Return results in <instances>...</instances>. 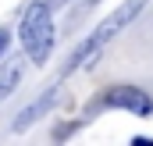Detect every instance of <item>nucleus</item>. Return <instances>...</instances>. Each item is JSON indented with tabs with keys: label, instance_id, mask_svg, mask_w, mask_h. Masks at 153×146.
Instances as JSON below:
<instances>
[{
	"label": "nucleus",
	"instance_id": "obj_1",
	"mask_svg": "<svg viewBox=\"0 0 153 146\" xmlns=\"http://www.w3.org/2000/svg\"><path fill=\"white\" fill-rule=\"evenodd\" d=\"M22 46L29 50L32 64H46L53 54V14L50 4H29L25 18H22Z\"/></svg>",
	"mask_w": 153,
	"mask_h": 146
},
{
	"label": "nucleus",
	"instance_id": "obj_4",
	"mask_svg": "<svg viewBox=\"0 0 153 146\" xmlns=\"http://www.w3.org/2000/svg\"><path fill=\"white\" fill-rule=\"evenodd\" d=\"M18 78H22V72H18V64H0V100L18 86Z\"/></svg>",
	"mask_w": 153,
	"mask_h": 146
},
{
	"label": "nucleus",
	"instance_id": "obj_5",
	"mask_svg": "<svg viewBox=\"0 0 153 146\" xmlns=\"http://www.w3.org/2000/svg\"><path fill=\"white\" fill-rule=\"evenodd\" d=\"M7 50V32H0V54Z\"/></svg>",
	"mask_w": 153,
	"mask_h": 146
},
{
	"label": "nucleus",
	"instance_id": "obj_3",
	"mask_svg": "<svg viewBox=\"0 0 153 146\" xmlns=\"http://www.w3.org/2000/svg\"><path fill=\"white\" fill-rule=\"evenodd\" d=\"M100 107H117V110H128V114L146 118V114H153V100L143 89H135V86H114V89L103 93Z\"/></svg>",
	"mask_w": 153,
	"mask_h": 146
},
{
	"label": "nucleus",
	"instance_id": "obj_2",
	"mask_svg": "<svg viewBox=\"0 0 153 146\" xmlns=\"http://www.w3.org/2000/svg\"><path fill=\"white\" fill-rule=\"evenodd\" d=\"M143 4H146V0H128L125 7H117V11L107 18V22H100V25L93 29V36H89V39H85V43L75 50V54H71V64H68V72H71V68H82L89 57H96V54H100V50H103V46H107V43H111V39H114L117 32L125 29V25H128V22H135V14L143 11Z\"/></svg>",
	"mask_w": 153,
	"mask_h": 146
}]
</instances>
